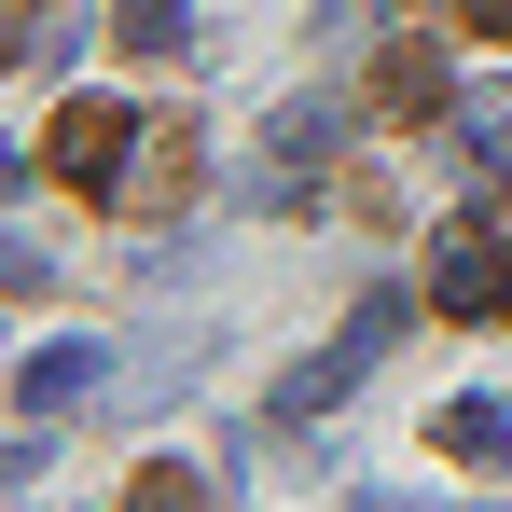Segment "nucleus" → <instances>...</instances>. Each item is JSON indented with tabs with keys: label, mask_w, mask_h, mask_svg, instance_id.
Returning <instances> with one entry per match:
<instances>
[{
	"label": "nucleus",
	"mask_w": 512,
	"mask_h": 512,
	"mask_svg": "<svg viewBox=\"0 0 512 512\" xmlns=\"http://www.w3.org/2000/svg\"><path fill=\"white\" fill-rule=\"evenodd\" d=\"M429 305H443V319L512 305V236L499 222H443V236H429Z\"/></svg>",
	"instance_id": "1"
},
{
	"label": "nucleus",
	"mask_w": 512,
	"mask_h": 512,
	"mask_svg": "<svg viewBox=\"0 0 512 512\" xmlns=\"http://www.w3.org/2000/svg\"><path fill=\"white\" fill-rule=\"evenodd\" d=\"M125 153H139V125H125L111 97H70V111L42 125V180H70V194H111Z\"/></svg>",
	"instance_id": "2"
},
{
	"label": "nucleus",
	"mask_w": 512,
	"mask_h": 512,
	"mask_svg": "<svg viewBox=\"0 0 512 512\" xmlns=\"http://www.w3.org/2000/svg\"><path fill=\"white\" fill-rule=\"evenodd\" d=\"M333 97H291V111H277V139H263V167H250V208H305V194H319V167H333Z\"/></svg>",
	"instance_id": "3"
},
{
	"label": "nucleus",
	"mask_w": 512,
	"mask_h": 512,
	"mask_svg": "<svg viewBox=\"0 0 512 512\" xmlns=\"http://www.w3.org/2000/svg\"><path fill=\"white\" fill-rule=\"evenodd\" d=\"M402 333V291H374L360 319H346V346H319V360H291V388H277V416H333L346 388H360V360Z\"/></svg>",
	"instance_id": "4"
},
{
	"label": "nucleus",
	"mask_w": 512,
	"mask_h": 512,
	"mask_svg": "<svg viewBox=\"0 0 512 512\" xmlns=\"http://www.w3.org/2000/svg\"><path fill=\"white\" fill-rule=\"evenodd\" d=\"M14 402H28V416H42V429H56V416H97V402H111V346H97V333H70V346H42V360L14 374Z\"/></svg>",
	"instance_id": "5"
},
{
	"label": "nucleus",
	"mask_w": 512,
	"mask_h": 512,
	"mask_svg": "<svg viewBox=\"0 0 512 512\" xmlns=\"http://www.w3.org/2000/svg\"><path fill=\"white\" fill-rule=\"evenodd\" d=\"M194 180H208L194 125H139V153H125V180H111V208H139V222H153V208H180Z\"/></svg>",
	"instance_id": "6"
},
{
	"label": "nucleus",
	"mask_w": 512,
	"mask_h": 512,
	"mask_svg": "<svg viewBox=\"0 0 512 512\" xmlns=\"http://www.w3.org/2000/svg\"><path fill=\"white\" fill-rule=\"evenodd\" d=\"M125 360H139V374H111V402H125V416H153V402H180V388H194V374H208V333H139L125 346Z\"/></svg>",
	"instance_id": "7"
},
{
	"label": "nucleus",
	"mask_w": 512,
	"mask_h": 512,
	"mask_svg": "<svg viewBox=\"0 0 512 512\" xmlns=\"http://www.w3.org/2000/svg\"><path fill=\"white\" fill-rule=\"evenodd\" d=\"M457 167H471V180H512V84L457 97Z\"/></svg>",
	"instance_id": "8"
},
{
	"label": "nucleus",
	"mask_w": 512,
	"mask_h": 512,
	"mask_svg": "<svg viewBox=\"0 0 512 512\" xmlns=\"http://www.w3.org/2000/svg\"><path fill=\"white\" fill-rule=\"evenodd\" d=\"M374 97H388V111L416 125V111H443V97H457V84H443V56H429L416 28H402V42H388V70H374Z\"/></svg>",
	"instance_id": "9"
},
{
	"label": "nucleus",
	"mask_w": 512,
	"mask_h": 512,
	"mask_svg": "<svg viewBox=\"0 0 512 512\" xmlns=\"http://www.w3.org/2000/svg\"><path fill=\"white\" fill-rule=\"evenodd\" d=\"M429 443H443V457H471V471H499V457H512V416H499V402H443Z\"/></svg>",
	"instance_id": "10"
},
{
	"label": "nucleus",
	"mask_w": 512,
	"mask_h": 512,
	"mask_svg": "<svg viewBox=\"0 0 512 512\" xmlns=\"http://www.w3.org/2000/svg\"><path fill=\"white\" fill-rule=\"evenodd\" d=\"M111 42H139V56H180L194 42V0H125V28Z\"/></svg>",
	"instance_id": "11"
},
{
	"label": "nucleus",
	"mask_w": 512,
	"mask_h": 512,
	"mask_svg": "<svg viewBox=\"0 0 512 512\" xmlns=\"http://www.w3.org/2000/svg\"><path fill=\"white\" fill-rule=\"evenodd\" d=\"M125 512H208V499H194V471H139V485H125Z\"/></svg>",
	"instance_id": "12"
},
{
	"label": "nucleus",
	"mask_w": 512,
	"mask_h": 512,
	"mask_svg": "<svg viewBox=\"0 0 512 512\" xmlns=\"http://www.w3.org/2000/svg\"><path fill=\"white\" fill-rule=\"evenodd\" d=\"M42 56V0H0V70H28Z\"/></svg>",
	"instance_id": "13"
},
{
	"label": "nucleus",
	"mask_w": 512,
	"mask_h": 512,
	"mask_svg": "<svg viewBox=\"0 0 512 512\" xmlns=\"http://www.w3.org/2000/svg\"><path fill=\"white\" fill-rule=\"evenodd\" d=\"M56 277V250H28V236H0V291H42Z\"/></svg>",
	"instance_id": "14"
},
{
	"label": "nucleus",
	"mask_w": 512,
	"mask_h": 512,
	"mask_svg": "<svg viewBox=\"0 0 512 512\" xmlns=\"http://www.w3.org/2000/svg\"><path fill=\"white\" fill-rule=\"evenodd\" d=\"M471 28H485V42H512V0H471Z\"/></svg>",
	"instance_id": "15"
},
{
	"label": "nucleus",
	"mask_w": 512,
	"mask_h": 512,
	"mask_svg": "<svg viewBox=\"0 0 512 512\" xmlns=\"http://www.w3.org/2000/svg\"><path fill=\"white\" fill-rule=\"evenodd\" d=\"M14 180H28V167H14V153H0V208H14Z\"/></svg>",
	"instance_id": "16"
}]
</instances>
